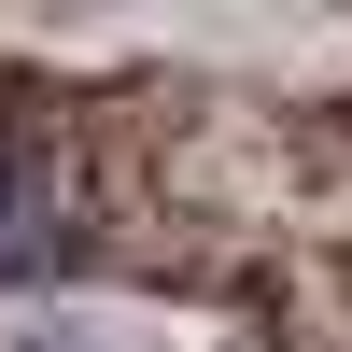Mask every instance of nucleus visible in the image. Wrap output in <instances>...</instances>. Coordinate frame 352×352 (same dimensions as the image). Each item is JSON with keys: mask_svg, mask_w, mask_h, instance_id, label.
<instances>
[{"mask_svg": "<svg viewBox=\"0 0 352 352\" xmlns=\"http://www.w3.org/2000/svg\"><path fill=\"white\" fill-rule=\"evenodd\" d=\"M85 254V212H71V155H56V127H28V113H0V282H43Z\"/></svg>", "mask_w": 352, "mask_h": 352, "instance_id": "obj_1", "label": "nucleus"}]
</instances>
